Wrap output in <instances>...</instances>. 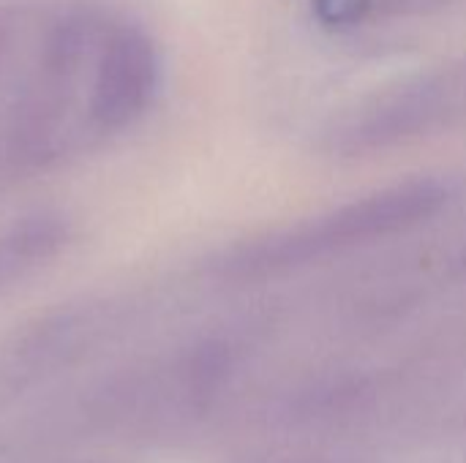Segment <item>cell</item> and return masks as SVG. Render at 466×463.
Here are the masks:
<instances>
[{
	"label": "cell",
	"instance_id": "obj_2",
	"mask_svg": "<svg viewBox=\"0 0 466 463\" xmlns=\"http://www.w3.org/2000/svg\"><path fill=\"white\" fill-rule=\"evenodd\" d=\"M161 60L153 38L139 25H112L104 33L90 68L85 120L93 139L131 128L153 104Z\"/></svg>",
	"mask_w": 466,
	"mask_h": 463
},
{
	"label": "cell",
	"instance_id": "obj_3",
	"mask_svg": "<svg viewBox=\"0 0 466 463\" xmlns=\"http://www.w3.org/2000/svg\"><path fill=\"white\" fill-rule=\"evenodd\" d=\"M363 3L366 0H319V11L330 22H347V19H355L358 16V11L363 8Z\"/></svg>",
	"mask_w": 466,
	"mask_h": 463
},
{
	"label": "cell",
	"instance_id": "obj_1",
	"mask_svg": "<svg viewBox=\"0 0 466 463\" xmlns=\"http://www.w3.org/2000/svg\"><path fill=\"white\" fill-rule=\"evenodd\" d=\"M445 202V188L431 180H412L369 199L352 202L325 218L224 251L216 270L229 278H248L292 267L322 254L350 248L374 237L410 229L434 216Z\"/></svg>",
	"mask_w": 466,
	"mask_h": 463
},
{
	"label": "cell",
	"instance_id": "obj_4",
	"mask_svg": "<svg viewBox=\"0 0 466 463\" xmlns=\"http://www.w3.org/2000/svg\"><path fill=\"white\" fill-rule=\"evenodd\" d=\"M16 25H19L16 14L3 8V11H0V65L5 63V57H8V52H11V44H14V38H16Z\"/></svg>",
	"mask_w": 466,
	"mask_h": 463
}]
</instances>
